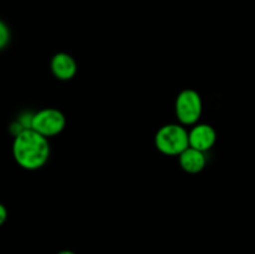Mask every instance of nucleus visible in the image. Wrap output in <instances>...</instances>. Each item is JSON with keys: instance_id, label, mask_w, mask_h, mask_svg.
<instances>
[{"instance_id": "nucleus-1", "label": "nucleus", "mask_w": 255, "mask_h": 254, "mask_svg": "<svg viewBox=\"0 0 255 254\" xmlns=\"http://www.w3.org/2000/svg\"><path fill=\"white\" fill-rule=\"evenodd\" d=\"M50 152L47 137L32 128L24 129L12 141V157L21 168L27 171H36L44 167L49 161Z\"/></svg>"}, {"instance_id": "nucleus-2", "label": "nucleus", "mask_w": 255, "mask_h": 254, "mask_svg": "<svg viewBox=\"0 0 255 254\" xmlns=\"http://www.w3.org/2000/svg\"><path fill=\"white\" fill-rule=\"evenodd\" d=\"M154 144L161 153L167 156H179L189 147L188 131L183 125H164L157 131Z\"/></svg>"}, {"instance_id": "nucleus-3", "label": "nucleus", "mask_w": 255, "mask_h": 254, "mask_svg": "<svg viewBox=\"0 0 255 254\" xmlns=\"http://www.w3.org/2000/svg\"><path fill=\"white\" fill-rule=\"evenodd\" d=\"M176 115L183 126H194L201 119L203 111L202 97L196 90L186 89L176 99Z\"/></svg>"}, {"instance_id": "nucleus-4", "label": "nucleus", "mask_w": 255, "mask_h": 254, "mask_svg": "<svg viewBox=\"0 0 255 254\" xmlns=\"http://www.w3.org/2000/svg\"><path fill=\"white\" fill-rule=\"evenodd\" d=\"M65 126H66V119L60 110L42 109L34 114L31 128L49 138L61 133Z\"/></svg>"}, {"instance_id": "nucleus-5", "label": "nucleus", "mask_w": 255, "mask_h": 254, "mask_svg": "<svg viewBox=\"0 0 255 254\" xmlns=\"http://www.w3.org/2000/svg\"><path fill=\"white\" fill-rule=\"evenodd\" d=\"M189 146L199 149L202 152H207L214 146L217 141V132L211 125L196 124L188 131Z\"/></svg>"}, {"instance_id": "nucleus-6", "label": "nucleus", "mask_w": 255, "mask_h": 254, "mask_svg": "<svg viewBox=\"0 0 255 254\" xmlns=\"http://www.w3.org/2000/svg\"><path fill=\"white\" fill-rule=\"evenodd\" d=\"M51 72L59 80H71L77 72V64L71 55L66 52H57L52 56L50 62Z\"/></svg>"}, {"instance_id": "nucleus-7", "label": "nucleus", "mask_w": 255, "mask_h": 254, "mask_svg": "<svg viewBox=\"0 0 255 254\" xmlns=\"http://www.w3.org/2000/svg\"><path fill=\"white\" fill-rule=\"evenodd\" d=\"M178 158L182 169L191 174L199 173L201 171H203V168L207 164V157L204 152L193 148L191 146L187 149H184L179 154Z\"/></svg>"}, {"instance_id": "nucleus-8", "label": "nucleus", "mask_w": 255, "mask_h": 254, "mask_svg": "<svg viewBox=\"0 0 255 254\" xmlns=\"http://www.w3.org/2000/svg\"><path fill=\"white\" fill-rule=\"evenodd\" d=\"M10 37H11V32H10L9 26L4 20L0 19V51L9 45Z\"/></svg>"}, {"instance_id": "nucleus-9", "label": "nucleus", "mask_w": 255, "mask_h": 254, "mask_svg": "<svg viewBox=\"0 0 255 254\" xmlns=\"http://www.w3.org/2000/svg\"><path fill=\"white\" fill-rule=\"evenodd\" d=\"M34 114L35 112H30V111H25L21 112L17 117V121L22 125L25 129H29L31 128V125H32V119H34Z\"/></svg>"}, {"instance_id": "nucleus-10", "label": "nucleus", "mask_w": 255, "mask_h": 254, "mask_svg": "<svg viewBox=\"0 0 255 254\" xmlns=\"http://www.w3.org/2000/svg\"><path fill=\"white\" fill-rule=\"evenodd\" d=\"M24 127H22V125L20 124L19 121H17V120H15L14 122H11V124H10V126H9V132L10 133L12 134V137H16L17 134H20L21 133L22 131H24Z\"/></svg>"}, {"instance_id": "nucleus-11", "label": "nucleus", "mask_w": 255, "mask_h": 254, "mask_svg": "<svg viewBox=\"0 0 255 254\" xmlns=\"http://www.w3.org/2000/svg\"><path fill=\"white\" fill-rule=\"evenodd\" d=\"M7 219V209L6 207L4 206L2 203H0V227L6 222Z\"/></svg>"}, {"instance_id": "nucleus-12", "label": "nucleus", "mask_w": 255, "mask_h": 254, "mask_svg": "<svg viewBox=\"0 0 255 254\" xmlns=\"http://www.w3.org/2000/svg\"><path fill=\"white\" fill-rule=\"evenodd\" d=\"M57 254H76V253L72 251H61V252H59Z\"/></svg>"}]
</instances>
